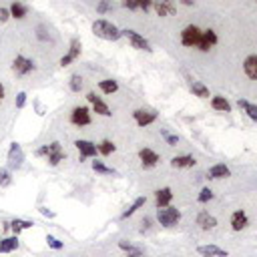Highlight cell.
I'll return each mask as SVG.
<instances>
[{
  "mask_svg": "<svg viewBox=\"0 0 257 257\" xmlns=\"http://www.w3.org/2000/svg\"><path fill=\"white\" fill-rule=\"evenodd\" d=\"M40 213H42L44 217H55V213H53V211H48L46 207H40Z\"/></svg>",
  "mask_w": 257,
  "mask_h": 257,
  "instance_id": "cell-44",
  "label": "cell"
},
{
  "mask_svg": "<svg viewBox=\"0 0 257 257\" xmlns=\"http://www.w3.org/2000/svg\"><path fill=\"white\" fill-rule=\"evenodd\" d=\"M87 99H89V102L93 105V111L97 113V115H102V117H111L113 113H111V109L107 107V102L102 100L100 97H97L95 93H89L87 95Z\"/></svg>",
  "mask_w": 257,
  "mask_h": 257,
  "instance_id": "cell-13",
  "label": "cell"
},
{
  "mask_svg": "<svg viewBox=\"0 0 257 257\" xmlns=\"http://www.w3.org/2000/svg\"><path fill=\"white\" fill-rule=\"evenodd\" d=\"M34 155H37V157H46V161H48L50 167H57L60 161L66 159V153L62 151V147H60L59 141H55V143H50V145H44V147L37 149V153H34Z\"/></svg>",
  "mask_w": 257,
  "mask_h": 257,
  "instance_id": "cell-1",
  "label": "cell"
},
{
  "mask_svg": "<svg viewBox=\"0 0 257 257\" xmlns=\"http://www.w3.org/2000/svg\"><path fill=\"white\" fill-rule=\"evenodd\" d=\"M75 145H77V149H79V153H80V161L91 159V157H97V153H99V147H97L95 143L87 141V139H80V141H77Z\"/></svg>",
  "mask_w": 257,
  "mask_h": 257,
  "instance_id": "cell-10",
  "label": "cell"
},
{
  "mask_svg": "<svg viewBox=\"0 0 257 257\" xmlns=\"http://www.w3.org/2000/svg\"><path fill=\"white\" fill-rule=\"evenodd\" d=\"M181 2H183L185 6H191V4H193V0H181Z\"/></svg>",
  "mask_w": 257,
  "mask_h": 257,
  "instance_id": "cell-47",
  "label": "cell"
},
{
  "mask_svg": "<svg viewBox=\"0 0 257 257\" xmlns=\"http://www.w3.org/2000/svg\"><path fill=\"white\" fill-rule=\"evenodd\" d=\"M161 135H163V139L167 141V145H171V147L179 143V137H177V135H173V133H169L167 129H161Z\"/></svg>",
  "mask_w": 257,
  "mask_h": 257,
  "instance_id": "cell-36",
  "label": "cell"
},
{
  "mask_svg": "<svg viewBox=\"0 0 257 257\" xmlns=\"http://www.w3.org/2000/svg\"><path fill=\"white\" fill-rule=\"evenodd\" d=\"M4 93H6V89H4V84H2V82H0V102H2V100H4Z\"/></svg>",
  "mask_w": 257,
  "mask_h": 257,
  "instance_id": "cell-45",
  "label": "cell"
},
{
  "mask_svg": "<svg viewBox=\"0 0 257 257\" xmlns=\"http://www.w3.org/2000/svg\"><path fill=\"white\" fill-rule=\"evenodd\" d=\"M153 8L159 16H171L177 12V6L173 0H153Z\"/></svg>",
  "mask_w": 257,
  "mask_h": 257,
  "instance_id": "cell-12",
  "label": "cell"
},
{
  "mask_svg": "<svg viewBox=\"0 0 257 257\" xmlns=\"http://www.w3.org/2000/svg\"><path fill=\"white\" fill-rule=\"evenodd\" d=\"M123 37L129 39V42L133 44V48H139V50H147V53H151V44L145 37H141L139 32H135V30H123Z\"/></svg>",
  "mask_w": 257,
  "mask_h": 257,
  "instance_id": "cell-8",
  "label": "cell"
},
{
  "mask_svg": "<svg viewBox=\"0 0 257 257\" xmlns=\"http://www.w3.org/2000/svg\"><path fill=\"white\" fill-rule=\"evenodd\" d=\"M197 225H199L201 229H205V231H209V229H215V227H217V219H215L213 215H209L207 211H201V213L197 215Z\"/></svg>",
  "mask_w": 257,
  "mask_h": 257,
  "instance_id": "cell-18",
  "label": "cell"
},
{
  "mask_svg": "<svg viewBox=\"0 0 257 257\" xmlns=\"http://www.w3.org/2000/svg\"><path fill=\"white\" fill-rule=\"evenodd\" d=\"M191 91L199 99H209V89L205 87L203 82H199V80H191Z\"/></svg>",
  "mask_w": 257,
  "mask_h": 257,
  "instance_id": "cell-27",
  "label": "cell"
},
{
  "mask_svg": "<svg viewBox=\"0 0 257 257\" xmlns=\"http://www.w3.org/2000/svg\"><path fill=\"white\" fill-rule=\"evenodd\" d=\"M211 107L215 111H221V113H231V105L225 97H213L211 99Z\"/></svg>",
  "mask_w": 257,
  "mask_h": 257,
  "instance_id": "cell-24",
  "label": "cell"
},
{
  "mask_svg": "<svg viewBox=\"0 0 257 257\" xmlns=\"http://www.w3.org/2000/svg\"><path fill=\"white\" fill-rule=\"evenodd\" d=\"M34 68H37V64H34L30 59H26V57H16L14 62H12V71H14L16 77H26V75H30L34 71Z\"/></svg>",
  "mask_w": 257,
  "mask_h": 257,
  "instance_id": "cell-6",
  "label": "cell"
},
{
  "mask_svg": "<svg viewBox=\"0 0 257 257\" xmlns=\"http://www.w3.org/2000/svg\"><path fill=\"white\" fill-rule=\"evenodd\" d=\"M209 179H227V177H231V171H229V167L227 165H213L211 169H209Z\"/></svg>",
  "mask_w": 257,
  "mask_h": 257,
  "instance_id": "cell-21",
  "label": "cell"
},
{
  "mask_svg": "<svg viewBox=\"0 0 257 257\" xmlns=\"http://www.w3.org/2000/svg\"><path fill=\"white\" fill-rule=\"evenodd\" d=\"M26 105V93H19L16 95V109H22Z\"/></svg>",
  "mask_w": 257,
  "mask_h": 257,
  "instance_id": "cell-40",
  "label": "cell"
},
{
  "mask_svg": "<svg viewBox=\"0 0 257 257\" xmlns=\"http://www.w3.org/2000/svg\"><path fill=\"white\" fill-rule=\"evenodd\" d=\"M80 55V40L79 39H73L71 40V48H68V53L60 59V66H68L71 62H75Z\"/></svg>",
  "mask_w": 257,
  "mask_h": 257,
  "instance_id": "cell-14",
  "label": "cell"
},
{
  "mask_svg": "<svg viewBox=\"0 0 257 257\" xmlns=\"http://www.w3.org/2000/svg\"><path fill=\"white\" fill-rule=\"evenodd\" d=\"M143 205H145V197H139V199H135V203L131 205V207H129V209H127V211H125V213H123L121 217H123V219H127V217H131L133 213H137V209H141V207H143Z\"/></svg>",
  "mask_w": 257,
  "mask_h": 257,
  "instance_id": "cell-33",
  "label": "cell"
},
{
  "mask_svg": "<svg viewBox=\"0 0 257 257\" xmlns=\"http://www.w3.org/2000/svg\"><path fill=\"white\" fill-rule=\"evenodd\" d=\"M93 169L97 171V173H100V175H119L115 169H111V167H107L102 161H93Z\"/></svg>",
  "mask_w": 257,
  "mask_h": 257,
  "instance_id": "cell-32",
  "label": "cell"
},
{
  "mask_svg": "<svg viewBox=\"0 0 257 257\" xmlns=\"http://www.w3.org/2000/svg\"><path fill=\"white\" fill-rule=\"evenodd\" d=\"M10 19V10L8 8H2L0 6V22H6Z\"/></svg>",
  "mask_w": 257,
  "mask_h": 257,
  "instance_id": "cell-42",
  "label": "cell"
},
{
  "mask_svg": "<svg viewBox=\"0 0 257 257\" xmlns=\"http://www.w3.org/2000/svg\"><path fill=\"white\" fill-rule=\"evenodd\" d=\"M93 34L99 39H102V40H119L123 37V30H119L113 22L100 19V20L93 22Z\"/></svg>",
  "mask_w": 257,
  "mask_h": 257,
  "instance_id": "cell-2",
  "label": "cell"
},
{
  "mask_svg": "<svg viewBox=\"0 0 257 257\" xmlns=\"http://www.w3.org/2000/svg\"><path fill=\"white\" fill-rule=\"evenodd\" d=\"M171 199H173V191H171L169 187H163V189H159V191H157V195H155L157 209H161V207H169Z\"/></svg>",
  "mask_w": 257,
  "mask_h": 257,
  "instance_id": "cell-19",
  "label": "cell"
},
{
  "mask_svg": "<svg viewBox=\"0 0 257 257\" xmlns=\"http://www.w3.org/2000/svg\"><path fill=\"white\" fill-rule=\"evenodd\" d=\"M243 71L251 80H257V55H251L243 62Z\"/></svg>",
  "mask_w": 257,
  "mask_h": 257,
  "instance_id": "cell-22",
  "label": "cell"
},
{
  "mask_svg": "<svg viewBox=\"0 0 257 257\" xmlns=\"http://www.w3.org/2000/svg\"><path fill=\"white\" fill-rule=\"evenodd\" d=\"M37 113H39V115H44V109H42V105H40L39 100H37Z\"/></svg>",
  "mask_w": 257,
  "mask_h": 257,
  "instance_id": "cell-46",
  "label": "cell"
},
{
  "mask_svg": "<svg viewBox=\"0 0 257 257\" xmlns=\"http://www.w3.org/2000/svg\"><path fill=\"white\" fill-rule=\"evenodd\" d=\"M195 159L191 155H181V157H173L171 159V167L173 169H189V167H195Z\"/></svg>",
  "mask_w": 257,
  "mask_h": 257,
  "instance_id": "cell-20",
  "label": "cell"
},
{
  "mask_svg": "<svg viewBox=\"0 0 257 257\" xmlns=\"http://www.w3.org/2000/svg\"><path fill=\"white\" fill-rule=\"evenodd\" d=\"M71 123L77 127H87L91 125V111L87 107H77L71 113Z\"/></svg>",
  "mask_w": 257,
  "mask_h": 257,
  "instance_id": "cell-9",
  "label": "cell"
},
{
  "mask_svg": "<svg viewBox=\"0 0 257 257\" xmlns=\"http://www.w3.org/2000/svg\"><path fill=\"white\" fill-rule=\"evenodd\" d=\"M99 147V153H100V155L102 157H109L111 155V153H115V143L113 141H109V139H105V141H100V145H97Z\"/></svg>",
  "mask_w": 257,
  "mask_h": 257,
  "instance_id": "cell-31",
  "label": "cell"
},
{
  "mask_svg": "<svg viewBox=\"0 0 257 257\" xmlns=\"http://www.w3.org/2000/svg\"><path fill=\"white\" fill-rule=\"evenodd\" d=\"M99 89H100L102 93H105V95H113V93L119 91V82L113 80V79H105V80H100V82H99Z\"/></svg>",
  "mask_w": 257,
  "mask_h": 257,
  "instance_id": "cell-26",
  "label": "cell"
},
{
  "mask_svg": "<svg viewBox=\"0 0 257 257\" xmlns=\"http://www.w3.org/2000/svg\"><path fill=\"white\" fill-rule=\"evenodd\" d=\"M8 10H10V16H14V19H24L26 12H28V8L20 2H12V6Z\"/></svg>",
  "mask_w": 257,
  "mask_h": 257,
  "instance_id": "cell-30",
  "label": "cell"
},
{
  "mask_svg": "<svg viewBox=\"0 0 257 257\" xmlns=\"http://www.w3.org/2000/svg\"><path fill=\"white\" fill-rule=\"evenodd\" d=\"M213 199V191L209 189V187H205V189H201V193H199V197H197V201L199 203H207V201H211Z\"/></svg>",
  "mask_w": 257,
  "mask_h": 257,
  "instance_id": "cell-37",
  "label": "cell"
},
{
  "mask_svg": "<svg viewBox=\"0 0 257 257\" xmlns=\"http://www.w3.org/2000/svg\"><path fill=\"white\" fill-rule=\"evenodd\" d=\"M32 225H34L32 221H24V219H14V221H10V229L14 231V235H19L24 229H30Z\"/></svg>",
  "mask_w": 257,
  "mask_h": 257,
  "instance_id": "cell-28",
  "label": "cell"
},
{
  "mask_svg": "<svg viewBox=\"0 0 257 257\" xmlns=\"http://www.w3.org/2000/svg\"><path fill=\"white\" fill-rule=\"evenodd\" d=\"M249 225V219H247V213L245 211H235L231 215V229L233 231H241Z\"/></svg>",
  "mask_w": 257,
  "mask_h": 257,
  "instance_id": "cell-16",
  "label": "cell"
},
{
  "mask_svg": "<svg viewBox=\"0 0 257 257\" xmlns=\"http://www.w3.org/2000/svg\"><path fill=\"white\" fill-rule=\"evenodd\" d=\"M119 247H121V249L127 253V257H145L143 251H141L139 247H135V245H131V243H127V241H119Z\"/></svg>",
  "mask_w": 257,
  "mask_h": 257,
  "instance_id": "cell-29",
  "label": "cell"
},
{
  "mask_svg": "<svg viewBox=\"0 0 257 257\" xmlns=\"http://www.w3.org/2000/svg\"><path fill=\"white\" fill-rule=\"evenodd\" d=\"M19 249V235H12V237H6L0 241V253H12Z\"/></svg>",
  "mask_w": 257,
  "mask_h": 257,
  "instance_id": "cell-23",
  "label": "cell"
},
{
  "mask_svg": "<svg viewBox=\"0 0 257 257\" xmlns=\"http://www.w3.org/2000/svg\"><path fill=\"white\" fill-rule=\"evenodd\" d=\"M46 243H48V247H50V249H55V251H59V249H62V247H64V243H62V241H59V239H57V237H53V235H48V237H46Z\"/></svg>",
  "mask_w": 257,
  "mask_h": 257,
  "instance_id": "cell-38",
  "label": "cell"
},
{
  "mask_svg": "<svg viewBox=\"0 0 257 257\" xmlns=\"http://www.w3.org/2000/svg\"><path fill=\"white\" fill-rule=\"evenodd\" d=\"M97 10H99L100 14H105L107 10H111V4H109V0H100V2H99V6H97Z\"/></svg>",
  "mask_w": 257,
  "mask_h": 257,
  "instance_id": "cell-41",
  "label": "cell"
},
{
  "mask_svg": "<svg viewBox=\"0 0 257 257\" xmlns=\"http://www.w3.org/2000/svg\"><path fill=\"white\" fill-rule=\"evenodd\" d=\"M197 253L203 257H227V251L217 247V245H199Z\"/></svg>",
  "mask_w": 257,
  "mask_h": 257,
  "instance_id": "cell-17",
  "label": "cell"
},
{
  "mask_svg": "<svg viewBox=\"0 0 257 257\" xmlns=\"http://www.w3.org/2000/svg\"><path fill=\"white\" fill-rule=\"evenodd\" d=\"M123 6L129 8V10H139V6H137V0H123Z\"/></svg>",
  "mask_w": 257,
  "mask_h": 257,
  "instance_id": "cell-43",
  "label": "cell"
},
{
  "mask_svg": "<svg viewBox=\"0 0 257 257\" xmlns=\"http://www.w3.org/2000/svg\"><path fill=\"white\" fill-rule=\"evenodd\" d=\"M68 87H71L73 93H79L82 89V77L80 75H73L71 77V82H68Z\"/></svg>",
  "mask_w": 257,
  "mask_h": 257,
  "instance_id": "cell-34",
  "label": "cell"
},
{
  "mask_svg": "<svg viewBox=\"0 0 257 257\" xmlns=\"http://www.w3.org/2000/svg\"><path fill=\"white\" fill-rule=\"evenodd\" d=\"M137 6H139V10H143V12H149L153 8V0H137Z\"/></svg>",
  "mask_w": 257,
  "mask_h": 257,
  "instance_id": "cell-39",
  "label": "cell"
},
{
  "mask_svg": "<svg viewBox=\"0 0 257 257\" xmlns=\"http://www.w3.org/2000/svg\"><path fill=\"white\" fill-rule=\"evenodd\" d=\"M133 117H135V121H137V125H139V127H147V125L157 121L159 113L155 109H137L133 113Z\"/></svg>",
  "mask_w": 257,
  "mask_h": 257,
  "instance_id": "cell-7",
  "label": "cell"
},
{
  "mask_svg": "<svg viewBox=\"0 0 257 257\" xmlns=\"http://www.w3.org/2000/svg\"><path fill=\"white\" fill-rule=\"evenodd\" d=\"M217 44V34H215V30H205L203 34H201V42H199V50L201 53H207V50L211 48V46H215Z\"/></svg>",
  "mask_w": 257,
  "mask_h": 257,
  "instance_id": "cell-15",
  "label": "cell"
},
{
  "mask_svg": "<svg viewBox=\"0 0 257 257\" xmlns=\"http://www.w3.org/2000/svg\"><path fill=\"white\" fill-rule=\"evenodd\" d=\"M201 30H199V26H195V24H189V26H185L183 28V32H181V42L185 44V46H191V48H197L199 46V42H201Z\"/></svg>",
  "mask_w": 257,
  "mask_h": 257,
  "instance_id": "cell-4",
  "label": "cell"
},
{
  "mask_svg": "<svg viewBox=\"0 0 257 257\" xmlns=\"http://www.w3.org/2000/svg\"><path fill=\"white\" fill-rule=\"evenodd\" d=\"M10 185H12V175H10V171L0 169V187H10Z\"/></svg>",
  "mask_w": 257,
  "mask_h": 257,
  "instance_id": "cell-35",
  "label": "cell"
},
{
  "mask_svg": "<svg viewBox=\"0 0 257 257\" xmlns=\"http://www.w3.org/2000/svg\"><path fill=\"white\" fill-rule=\"evenodd\" d=\"M139 159H141L143 169H153V167H155V165L161 161V157L157 155V153L153 151V149H147V147L139 151Z\"/></svg>",
  "mask_w": 257,
  "mask_h": 257,
  "instance_id": "cell-11",
  "label": "cell"
},
{
  "mask_svg": "<svg viewBox=\"0 0 257 257\" xmlns=\"http://www.w3.org/2000/svg\"><path fill=\"white\" fill-rule=\"evenodd\" d=\"M6 161H8V169H12V171H19L22 167V163H24V151H22V147L19 143H12L10 145Z\"/></svg>",
  "mask_w": 257,
  "mask_h": 257,
  "instance_id": "cell-5",
  "label": "cell"
},
{
  "mask_svg": "<svg viewBox=\"0 0 257 257\" xmlns=\"http://www.w3.org/2000/svg\"><path fill=\"white\" fill-rule=\"evenodd\" d=\"M237 105H239V109H243V111L247 113L249 119H253V121L257 123V105H251V102L245 100V99H239V100H237Z\"/></svg>",
  "mask_w": 257,
  "mask_h": 257,
  "instance_id": "cell-25",
  "label": "cell"
},
{
  "mask_svg": "<svg viewBox=\"0 0 257 257\" xmlns=\"http://www.w3.org/2000/svg\"><path fill=\"white\" fill-rule=\"evenodd\" d=\"M157 219H159L161 225L173 227L181 221V211L175 207H161V209H157Z\"/></svg>",
  "mask_w": 257,
  "mask_h": 257,
  "instance_id": "cell-3",
  "label": "cell"
}]
</instances>
